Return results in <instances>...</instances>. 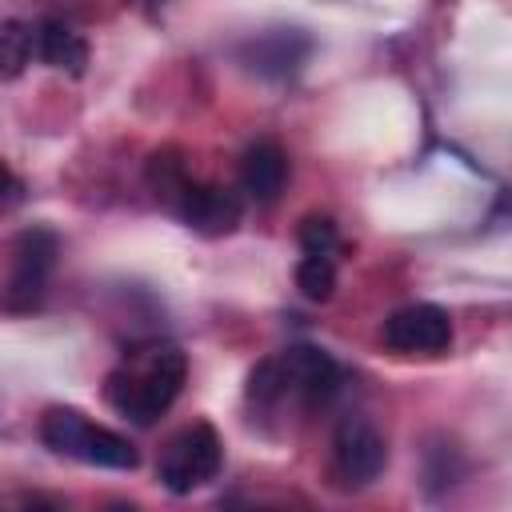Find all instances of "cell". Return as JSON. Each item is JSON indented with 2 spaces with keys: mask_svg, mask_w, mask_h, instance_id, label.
I'll return each mask as SVG.
<instances>
[{
  "mask_svg": "<svg viewBox=\"0 0 512 512\" xmlns=\"http://www.w3.org/2000/svg\"><path fill=\"white\" fill-rule=\"evenodd\" d=\"M88 436V420L76 408H48L40 420V440L60 456H80Z\"/></svg>",
  "mask_w": 512,
  "mask_h": 512,
  "instance_id": "obj_12",
  "label": "cell"
},
{
  "mask_svg": "<svg viewBox=\"0 0 512 512\" xmlns=\"http://www.w3.org/2000/svg\"><path fill=\"white\" fill-rule=\"evenodd\" d=\"M220 460H224V444H220L216 428L212 424H192V428H184L180 436L168 440L156 472H160L168 492L184 496V492L208 484L220 472Z\"/></svg>",
  "mask_w": 512,
  "mask_h": 512,
  "instance_id": "obj_2",
  "label": "cell"
},
{
  "mask_svg": "<svg viewBox=\"0 0 512 512\" xmlns=\"http://www.w3.org/2000/svg\"><path fill=\"white\" fill-rule=\"evenodd\" d=\"M388 464V444L376 432V424H368L364 416H348L340 420L336 436H332V468L344 484H372Z\"/></svg>",
  "mask_w": 512,
  "mask_h": 512,
  "instance_id": "obj_3",
  "label": "cell"
},
{
  "mask_svg": "<svg viewBox=\"0 0 512 512\" xmlns=\"http://www.w3.org/2000/svg\"><path fill=\"white\" fill-rule=\"evenodd\" d=\"M284 392H288V376H284L280 356H268V360H260V364L248 372V400H252V404L268 408V404H276Z\"/></svg>",
  "mask_w": 512,
  "mask_h": 512,
  "instance_id": "obj_15",
  "label": "cell"
},
{
  "mask_svg": "<svg viewBox=\"0 0 512 512\" xmlns=\"http://www.w3.org/2000/svg\"><path fill=\"white\" fill-rule=\"evenodd\" d=\"M20 192V184H16V176H12V168L0 160V200H12Z\"/></svg>",
  "mask_w": 512,
  "mask_h": 512,
  "instance_id": "obj_18",
  "label": "cell"
},
{
  "mask_svg": "<svg viewBox=\"0 0 512 512\" xmlns=\"http://www.w3.org/2000/svg\"><path fill=\"white\" fill-rule=\"evenodd\" d=\"M296 236H300V248H304L308 256H332V248L340 244L332 216H304Z\"/></svg>",
  "mask_w": 512,
  "mask_h": 512,
  "instance_id": "obj_16",
  "label": "cell"
},
{
  "mask_svg": "<svg viewBox=\"0 0 512 512\" xmlns=\"http://www.w3.org/2000/svg\"><path fill=\"white\" fill-rule=\"evenodd\" d=\"M172 204L196 232H208V236L232 232L244 216V200L232 188H220V184H188L184 180V188Z\"/></svg>",
  "mask_w": 512,
  "mask_h": 512,
  "instance_id": "obj_7",
  "label": "cell"
},
{
  "mask_svg": "<svg viewBox=\"0 0 512 512\" xmlns=\"http://www.w3.org/2000/svg\"><path fill=\"white\" fill-rule=\"evenodd\" d=\"M296 288H300L304 300H316V304L332 300V292H336V264L328 256H308L304 252V260L296 264Z\"/></svg>",
  "mask_w": 512,
  "mask_h": 512,
  "instance_id": "obj_14",
  "label": "cell"
},
{
  "mask_svg": "<svg viewBox=\"0 0 512 512\" xmlns=\"http://www.w3.org/2000/svg\"><path fill=\"white\" fill-rule=\"evenodd\" d=\"M312 52V36L300 32V28H268L260 36H252L244 48H240V60L248 72H260V76H292Z\"/></svg>",
  "mask_w": 512,
  "mask_h": 512,
  "instance_id": "obj_6",
  "label": "cell"
},
{
  "mask_svg": "<svg viewBox=\"0 0 512 512\" xmlns=\"http://www.w3.org/2000/svg\"><path fill=\"white\" fill-rule=\"evenodd\" d=\"M284 180H288V156L272 140H260V144H252L244 152V160H240V188L252 200H260V204L276 200L284 192Z\"/></svg>",
  "mask_w": 512,
  "mask_h": 512,
  "instance_id": "obj_9",
  "label": "cell"
},
{
  "mask_svg": "<svg viewBox=\"0 0 512 512\" xmlns=\"http://www.w3.org/2000/svg\"><path fill=\"white\" fill-rule=\"evenodd\" d=\"M80 460L88 464H100V468H116V472H128L140 464V452L128 436L112 432V428H100V424H88V436H84V448H80Z\"/></svg>",
  "mask_w": 512,
  "mask_h": 512,
  "instance_id": "obj_11",
  "label": "cell"
},
{
  "mask_svg": "<svg viewBox=\"0 0 512 512\" xmlns=\"http://www.w3.org/2000/svg\"><path fill=\"white\" fill-rule=\"evenodd\" d=\"M148 180H152L156 196L176 200V196H180V188H184V164H180L172 152H156V156H152V164H148Z\"/></svg>",
  "mask_w": 512,
  "mask_h": 512,
  "instance_id": "obj_17",
  "label": "cell"
},
{
  "mask_svg": "<svg viewBox=\"0 0 512 512\" xmlns=\"http://www.w3.org/2000/svg\"><path fill=\"white\" fill-rule=\"evenodd\" d=\"M184 376H188L184 352L164 348V352H156V356L148 360L144 372H128V368L112 372L104 392H108V404H112L116 412H124L128 420L152 424V420H156L160 412H168V404L180 396Z\"/></svg>",
  "mask_w": 512,
  "mask_h": 512,
  "instance_id": "obj_1",
  "label": "cell"
},
{
  "mask_svg": "<svg viewBox=\"0 0 512 512\" xmlns=\"http://www.w3.org/2000/svg\"><path fill=\"white\" fill-rule=\"evenodd\" d=\"M36 56L60 72H72L80 76L84 64H88V44L64 24V20H44L36 28Z\"/></svg>",
  "mask_w": 512,
  "mask_h": 512,
  "instance_id": "obj_10",
  "label": "cell"
},
{
  "mask_svg": "<svg viewBox=\"0 0 512 512\" xmlns=\"http://www.w3.org/2000/svg\"><path fill=\"white\" fill-rule=\"evenodd\" d=\"M36 52V32L24 20H0V80H16Z\"/></svg>",
  "mask_w": 512,
  "mask_h": 512,
  "instance_id": "obj_13",
  "label": "cell"
},
{
  "mask_svg": "<svg viewBox=\"0 0 512 512\" xmlns=\"http://www.w3.org/2000/svg\"><path fill=\"white\" fill-rule=\"evenodd\" d=\"M280 364H284L288 388L300 392L308 404L332 400V396L340 392V384H344L340 364H336L324 348H312V344H292V348L280 356Z\"/></svg>",
  "mask_w": 512,
  "mask_h": 512,
  "instance_id": "obj_8",
  "label": "cell"
},
{
  "mask_svg": "<svg viewBox=\"0 0 512 512\" xmlns=\"http://www.w3.org/2000/svg\"><path fill=\"white\" fill-rule=\"evenodd\" d=\"M384 344L392 352H424L440 356L452 344V320L440 304H408L384 320Z\"/></svg>",
  "mask_w": 512,
  "mask_h": 512,
  "instance_id": "obj_4",
  "label": "cell"
},
{
  "mask_svg": "<svg viewBox=\"0 0 512 512\" xmlns=\"http://www.w3.org/2000/svg\"><path fill=\"white\" fill-rule=\"evenodd\" d=\"M56 264V236L48 228H32L16 236L12 248V280H8V304H32Z\"/></svg>",
  "mask_w": 512,
  "mask_h": 512,
  "instance_id": "obj_5",
  "label": "cell"
}]
</instances>
